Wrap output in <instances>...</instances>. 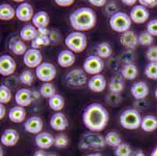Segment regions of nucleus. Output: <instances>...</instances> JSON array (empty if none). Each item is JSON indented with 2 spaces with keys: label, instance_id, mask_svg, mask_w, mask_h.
<instances>
[{
  "label": "nucleus",
  "instance_id": "1",
  "mask_svg": "<svg viewBox=\"0 0 157 156\" xmlns=\"http://www.w3.org/2000/svg\"><path fill=\"white\" fill-rule=\"evenodd\" d=\"M82 120L85 127L92 132H100L109 123V114L105 107L99 103H92L84 110Z\"/></svg>",
  "mask_w": 157,
  "mask_h": 156
},
{
  "label": "nucleus",
  "instance_id": "2",
  "mask_svg": "<svg viewBox=\"0 0 157 156\" xmlns=\"http://www.w3.org/2000/svg\"><path fill=\"white\" fill-rule=\"evenodd\" d=\"M71 25L75 31L84 32L92 30L96 24V13L89 7H80L69 17Z\"/></svg>",
  "mask_w": 157,
  "mask_h": 156
},
{
  "label": "nucleus",
  "instance_id": "3",
  "mask_svg": "<svg viewBox=\"0 0 157 156\" xmlns=\"http://www.w3.org/2000/svg\"><path fill=\"white\" fill-rule=\"evenodd\" d=\"M142 120L139 112L135 108H128L120 116V124L128 131H135L141 127Z\"/></svg>",
  "mask_w": 157,
  "mask_h": 156
},
{
  "label": "nucleus",
  "instance_id": "4",
  "mask_svg": "<svg viewBox=\"0 0 157 156\" xmlns=\"http://www.w3.org/2000/svg\"><path fill=\"white\" fill-rule=\"evenodd\" d=\"M66 46L74 53H81L87 48V37L83 32L74 31L68 34L64 40Z\"/></svg>",
  "mask_w": 157,
  "mask_h": 156
},
{
  "label": "nucleus",
  "instance_id": "5",
  "mask_svg": "<svg viewBox=\"0 0 157 156\" xmlns=\"http://www.w3.org/2000/svg\"><path fill=\"white\" fill-rule=\"evenodd\" d=\"M131 21L130 16L124 12L116 13L109 18V26L111 29L117 33H123L130 31L131 26Z\"/></svg>",
  "mask_w": 157,
  "mask_h": 156
},
{
  "label": "nucleus",
  "instance_id": "6",
  "mask_svg": "<svg viewBox=\"0 0 157 156\" xmlns=\"http://www.w3.org/2000/svg\"><path fill=\"white\" fill-rule=\"evenodd\" d=\"M84 71L90 75L100 74L104 69V62L101 58L95 55H89L84 61Z\"/></svg>",
  "mask_w": 157,
  "mask_h": 156
},
{
  "label": "nucleus",
  "instance_id": "7",
  "mask_svg": "<svg viewBox=\"0 0 157 156\" xmlns=\"http://www.w3.org/2000/svg\"><path fill=\"white\" fill-rule=\"evenodd\" d=\"M105 137L97 134H86L82 136L80 141V148L82 149L101 148L105 145Z\"/></svg>",
  "mask_w": 157,
  "mask_h": 156
},
{
  "label": "nucleus",
  "instance_id": "8",
  "mask_svg": "<svg viewBox=\"0 0 157 156\" xmlns=\"http://www.w3.org/2000/svg\"><path fill=\"white\" fill-rule=\"evenodd\" d=\"M35 74L38 80L44 83H48L54 80L56 76V69L53 64L44 62L35 69Z\"/></svg>",
  "mask_w": 157,
  "mask_h": 156
},
{
  "label": "nucleus",
  "instance_id": "9",
  "mask_svg": "<svg viewBox=\"0 0 157 156\" xmlns=\"http://www.w3.org/2000/svg\"><path fill=\"white\" fill-rule=\"evenodd\" d=\"M23 61L29 68L36 69L40 64L42 63V55L41 51L37 48H29L24 54Z\"/></svg>",
  "mask_w": 157,
  "mask_h": 156
},
{
  "label": "nucleus",
  "instance_id": "10",
  "mask_svg": "<svg viewBox=\"0 0 157 156\" xmlns=\"http://www.w3.org/2000/svg\"><path fill=\"white\" fill-rule=\"evenodd\" d=\"M131 21L137 24H142L146 22L149 18V10L141 4L135 5L130 13Z\"/></svg>",
  "mask_w": 157,
  "mask_h": 156
},
{
  "label": "nucleus",
  "instance_id": "11",
  "mask_svg": "<svg viewBox=\"0 0 157 156\" xmlns=\"http://www.w3.org/2000/svg\"><path fill=\"white\" fill-rule=\"evenodd\" d=\"M17 70V63L10 55H2L0 56V74L8 77L14 74Z\"/></svg>",
  "mask_w": 157,
  "mask_h": 156
},
{
  "label": "nucleus",
  "instance_id": "12",
  "mask_svg": "<svg viewBox=\"0 0 157 156\" xmlns=\"http://www.w3.org/2000/svg\"><path fill=\"white\" fill-rule=\"evenodd\" d=\"M16 10V17L22 22H28L32 21L35 15L34 8L31 4L27 2H23L17 6Z\"/></svg>",
  "mask_w": 157,
  "mask_h": 156
},
{
  "label": "nucleus",
  "instance_id": "13",
  "mask_svg": "<svg viewBox=\"0 0 157 156\" xmlns=\"http://www.w3.org/2000/svg\"><path fill=\"white\" fill-rule=\"evenodd\" d=\"M84 72L85 71L80 69H74L67 74L65 78L66 81L74 87L84 85L87 82V77Z\"/></svg>",
  "mask_w": 157,
  "mask_h": 156
},
{
  "label": "nucleus",
  "instance_id": "14",
  "mask_svg": "<svg viewBox=\"0 0 157 156\" xmlns=\"http://www.w3.org/2000/svg\"><path fill=\"white\" fill-rule=\"evenodd\" d=\"M24 131L29 134H38L43 128V121L39 116H31L25 121L24 124Z\"/></svg>",
  "mask_w": 157,
  "mask_h": 156
},
{
  "label": "nucleus",
  "instance_id": "15",
  "mask_svg": "<svg viewBox=\"0 0 157 156\" xmlns=\"http://www.w3.org/2000/svg\"><path fill=\"white\" fill-rule=\"evenodd\" d=\"M131 95L136 100H144L148 95L149 88L147 84L144 81H138L134 83L131 88Z\"/></svg>",
  "mask_w": 157,
  "mask_h": 156
},
{
  "label": "nucleus",
  "instance_id": "16",
  "mask_svg": "<svg viewBox=\"0 0 157 156\" xmlns=\"http://www.w3.org/2000/svg\"><path fill=\"white\" fill-rule=\"evenodd\" d=\"M88 87L92 92L101 93L106 88V80L101 74L92 76L88 81Z\"/></svg>",
  "mask_w": 157,
  "mask_h": 156
},
{
  "label": "nucleus",
  "instance_id": "17",
  "mask_svg": "<svg viewBox=\"0 0 157 156\" xmlns=\"http://www.w3.org/2000/svg\"><path fill=\"white\" fill-rule=\"evenodd\" d=\"M120 42L128 50H133L138 44V36L132 31H128L121 34Z\"/></svg>",
  "mask_w": 157,
  "mask_h": 156
},
{
  "label": "nucleus",
  "instance_id": "18",
  "mask_svg": "<svg viewBox=\"0 0 157 156\" xmlns=\"http://www.w3.org/2000/svg\"><path fill=\"white\" fill-rule=\"evenodd\" d=\"M51 127L56 131H63L68 127V120L65 114L58 112L52 116L50 119Z\"/></svg>",
  "mask_w": 157,
  "mask_h": 156
},
{
  "label": "nucleus",
  "instance_id": "19",
  "mask_svg": "<svg viewBox=\"0 0 157 156\" xmlns=\"http://www.w3.org/2000/svg\"><path fill=\"white\" fill-rule=\"evenodd\" d=\"M33 101V94L28 88H21L15 94V101L17 105L27 107L31 105Z\"/></svg>",
  "mask_w": 157,
  "mask_h": 156
},
{
  "label": "nucleus",
  "instance_id": "20",
  "mask_svg": "<svg viewBox=\"0 0 157 156\" xmlns=\"http://www.w3.org/2000/svg\"><path fill=\"white\" fill-rule=\"evenodd\" d=\"M75 63V55L69 49L63 50L57 55V63L62 68H69Z\"/></svg>",
  "mask_w": 157,
  "mask_h": 156
},
{
  "label": "nucleus",
  "instance_id": "21",
  "mask_svg": "<svg viewBox=\"0 0 157 156\" xmlns=\"http://www.w3.org/2000/svg\"><path fill=\"white\" fill-rule=\"evenodd\" d=\"M20 139L19 133L14 129H7L1 136V143L6 147H13L17 144Z\"/></svg>",
  "mask_w": 157,
  "mask_h": 156
},
{
  "label": "nucleus",
  "instance_id": "22",
  "mask_svg": "<svg viewBox=\"0 0 157 156\" xmlns=\"http://www.w3.org/2000/svg\"><path fill=\"white\" fill-rule=\"evenodd\" d=\"M35 144L41 149H48L54 145V137L48 132H41L35 138Z\"/></svg>",
  "mask_w": 157,
  "mask_h": 156
},
{
  "label": "nucleus",
  "instance_id": "23",
  "mask_svg": "<svg viewBox=\"0 0 157 156\" xmlns=\"http://www.w3.org/2000/svg\"><path fill=\"white\" fill-rule=\"evenodd\" d=\"M31 21L38 31L45 30L49 24V16L45 11H39L35 13Z\"/></svg>",
  "mask_w": 157,
  "mask_h": 156
},
{
  "label": "nucleus",
  "instance_id": "24",
  "mask_svg": "<svg viewBox=\"0 0 157 156\" xmlns=\"http://www.w3.org/2000/svg\"><path fill=\"white\" fill-rule=\"evenodd\" d=\"M26 116L27 112L25 108L24 107L19 106V105L11 108L9 112V114H8L10 120L15 124H21V123L24 122L26 119Z\"/></svg>",
  "mask_w": 157,
  "mask_h": 156
},
{
  "label": "nucleus",
  "instance_id": "25",
  "mask_svg": "<svg viewBox=\"0 0 157 156\" xmlns=\"http://www.w3.org/2000/svg\"><path fill=\"white\" fill-rule=\"evenodd\" d=\"M38 30L31 24L24 26L20 31V37L23 41H34L38 36Z\"/></svg>",
  "mask_w": 157,
  "mask_h": 156
},
{
  "label": "nucleus",
  "instance_id": "26",
  "mask_svg": "<svg viewBox=\"0 0 157 156\" xmlns=\"http://www.w3.org/2000/svg\"><path fill=\"white\" fill-rule=\"evenodd\" d=\"M141 128L145 132H153L157 129V118L155 116L147 115L142 120Z\"/></svg>",
  "mask_w": 157,
  "mask_h": 156
},
{
  "label": "nucleus",
  "instance_id": "27",
  "mask_svg": "<svg viewBox=\"0 0 157 156\" xmlns=\"http://www.w3.org/2000/svg\"><path fill=\"white\" fill-rule=\"evenodd\" d=\"M138 70L134 63L125 64L121 70V75L124 79L128 81H133L138 77Z\"/></svg>",
  "mask_w": 157,
  "mask_h": 156
},
{
  "label": "nucleus",
  "instance_id": "28",
  "mask_svg": "<svg viewBox=\"0 0 157 156\" xmlns=\"http://www.w3.org/2000/svg\"><path fill=\"white\" fill-rule=\"evenodd\" d=\"M124 77L122 75H117L111 80L110 83L109 84V88L110 92L115 93V94H120L124 91Z\"/></svg>",
  "mask_w": 157,
  "mask_h": 156
},
{
  "label": "nucleus",
  "instance_id": "29",
  "mask_svg": "<svg viewBox=\"0 0 157 156\" xmlns=\"http://www.w3.org/2000/svg\"><path fill=\"white\" fill-rule=\"evenodd\" d=\"M16 17V10L10 4L2 3L0 5V20L10 21Z\"/></svg>",
  "mask_w": 157,
  "mask_h": 156
},
{
  "label": "nucleus",
  "instance_id": "30",
  "mask_svg": "<svg viewBox=\"0 0 157 156\" xmlns=\"http://www.w3.org/2000/svg\"><path fill=\"white\" fill-rule=\"evenodd\" d=\"M48 105L53 111H56V112H60L65 105L63 97L61 94H56L54 96L48 98Z\"/></svg>",
  "mask_w": 157,
  "mask_h": 156
},
{
  "label": "nucleus",
  "instance_id": "31",
  "mask_svg": "<svg viewBox=\"0 0 157 156\" xmlns=\"http://www.w3.org/2000/svg\"><path fill=\"white\" fill-rule=\"evenodd\" d=\"M38 31H39L38 36L34 41H32V44H31L32 48H37V49L42 45H48L50 42V38L48 35L46 29Z\"/></svg>",
  "mask_w": 157,
  "mask_h": 156
},
{
  "label": "nucleus",
  "instance_id": "32",
  "mask_svg": "<svg viewBox=\"0 0 157 156\" xmlns=\"http://www.w3.org/2000/svg\"><path fill=\"white\" fill-rule=\"evenodd\" d=\"M96 53L97 55L102 59L109 58L113 53L112 47L106 41H102V42L99 43L97 46Z\"/></svg>",
  "mask_w": 157,
  "mask_h": 156
},
{
  "label": "nucleus",
  "instance_id": "33",
  "mask_svg": "<svg viewBox=\"0 0 157 156\" xmlns=\"http://www.w3.org/2000/svg\"><path fill=\"white\" fill-rule=\"evenodd\" d=\"M105 141L107 145L113 147V148H117L122 143L121 137H120L117 133L114 132V131L107 133L105 137Z\"/></svg>",
  "mask_w": 157,
  "mask_h": 156
},
{
  "label": "nucleus",
  "instance_id": "34",
  "mask_svg": "<svg viewBox=\"0 0 157 156\" xmlns=\"http://www.w3.org/2000/svg\"><path fill=\"white\" fill-rule=\"evenodd\" d=\"M10 49L13 51V53L17 55H24L28 51L27 46L25 43L21 40H15L13 41L12 44H10Z\"/></svg>",
  "mask_w": 157,
  "mask_h": 156
},
{
  "label": "nucleus",
  "instance_id": "35",
  "mask_svg": "<svg viewBox=\"0 0 157 156\" xmlns=\"http://www.w3.org/2000/svg\"><path fill=\"white\" fill-rule=\"evenodd\" d=\"M39 91L41 95L45 98H50L51 97L54 96L56 94V88L50 82L44 83L41 86Z\"/></svg>",
  "mask_w": 157,
  "mask_h": 156
},
{
  "label": "nucleus",
  "instance_id": "36",
  "mask_svg": "<svg viewBox=\"0 0 157 156\" xmlns=\"http://www.w3.org/2000/svg\"><path fill=\"white\" fill-rule=\"evenodd\" d=\"M12 98L11 91L6 85L0 86V104H7L10 101Z\"/></svg>",
  "mask_w": 157,
  "mask_h": 156
},
{
  "label": "nucleus",
  "instance_id": "37",
  "mask_svg": "<svg viewBox=\"0 0 157 156\" xmlns=\"http://www.w3.org/2000/svg\"><path fill=\"white\" fill-rule=\"evenodd\" d=\"M145 75L152 81L157 80V63H148L145 68Z\"/></svg>",
  "mask_w": 157,
  "mask_h": 156
},
{
  "label": "nucleus",
  "instance_id": "38",
  "mask_svg": "<svg viewBox=\"0 0 157 156\" xmlns=\"http://www.w3.org/2000/svg\"><path fill=\"white\" fill-rule=\"evenodd\" d=\"M131 146L126 143H121L119 146L115 148L114 154L115 156H131L132 153Z\"/></svg>",
  "mask_w": 157,
  "mask_h": 156
},
{
  "label": "nucleus",
  "instance_id": "39",
  "mask_svg": "<svg viewBox=\"0 0 157 156\" xmlns=\"http://www.w3.org/2000/svg\"><path fill=\"white\" fill-rule=\"evenodd\" d=\"M153 41V36L147 31H143L138 35V44L142 46H150Z\"/></svg>",
  "mask_w": 157,
  "mask_h": 156
},
{
  "label": "nucleus",
  "instance_id": "40",
  "mask_svg": "<svg viewBox=\"0 0 157 156\" xmlns=\"http://www.w3.org/2000/svg\"><path fill=\"white\" fill-rule=\"evenodd\" d=\"M19 79L23 84L31 86L34 81V75L31 71L24 70L20 75Z\"/></svg>",
  "mask_w": 157,
  "mask_h": 156
},
{
  "label": "nucleus",
  "instance_id": "41",
  "mask_svg": "<svg viewBox=\"0 0 157 156\" xmlns=\"http://www.w3.org/2000/svg\"><path fill=\"white\" fill-rule=\"evenodd\" d=\"M105 101H106L108 105H111V106L118 105L121 102V94L110 92L109 94H107L106 97H105Z\"/></svg>",
  "mask_w": 157,
  "mask_h": 156
},
{
  "label": "nucleus",
  "instance_id": "42",
  "mask_svg": "<svg viewBox=\"0 0 157 156\" xmlns=\"http://www.w3.org/2000/svg\"><path fill=\"white\" fill-rule=\"evenodd\" d=\"M69 144L67 137L64 134H59L54 137V145L58 148H66Z\"/></svg>",
  "mask_w": 157,
  "mask_h": 156
},
{
  "label": "nucleus",
  "instance_id": "43",
  "mask_svg": "<svg viewBox=\"0 0 157 156\" xmlns=\"http://www.w3.org/2000/svg\"><path fill=\"white\" fill-rule=\"evenodd\" d=\"M145 56L149 63H157V45L148 47L145 52Z\"/></svg>",
  "mask_w": 157,
  "mask_h": 156
},
{
  "label": "nucleus",
  "instance_id": "44",
  "mask_svg": "<svg viewBox=\"0 0 157 156\" xmlns=\"http://www.w3.org/2000/svg\"><path fill=\"white\" fill-rule=\"evenodd\" d=\"M147 32L153 37H157V19H154L150 21L147 24L146 26Z\"/></svg>",
  "mask_w": 157,
  "mask_h": 156
},
{
  "label": "nucleus",
  "instance_id": "45",
  "mask_svg": "<svg viewBox=\"0 0 157 156\" xmlns=\"http://www.w3.org/2000/svg\"><path fill=\"white\" fill-rule=\"evenodd\" d=\"M134 58H135V54L132 52V50H127L121 56L123 62H124L125 64L132 63V60H134Z\"/></svg>",
  "mask_w": 157,
  "mask_h": 156
},
{
  "label": "nucleus",
  "instance_id": "46",
  "mask_svg": "<svg viewBox=\"0 0 157 156\" xmlns=\"http://www.w3.org/2000/svg\"><path fill=\"white\" fill-rule=\"evenodd\" d=\"M117 6L116 2L107 3L106 5H105V12H106L107 14L110 15V17L113 15V14H115L116 13H117Z\"/></svg>",
  "mask_w": 157,
  "mask_h": 156
},
{
  "label": "nucleus",
  "instance_id": "47",
  "mask_svg": "<svg viewBox=\"0 0 157 156\" xmlns=\"http://www.w3.org/2000/svg\"><path fill=\"white\" fill-rule=\"evenodd\" d=\"M138 2L147 9L155 8L157 6V0H139Z\"/></svg>",
  "mask_w": 157,
  "mask_h": 156
},
{
  "label": "nucleus",
  "instance_id": "48",
  "mask_svg": "<svg viewBox=\"0 0 157 156\" xmlns=\"http://www.w3.org/2000/svg\"><path fill=\"white\" fill-rule=\"evenodd\" d=\"M55 2L59 6L68 7L72 6L74 3V0H55Z\"/></svg>",
  "mask_w": 157,
  "mask_h": 156
},
{
  "label": "nucleus",
  "instance_id": "49",
  "mask_svg": "<svg viewBox=\"0 0 157 156\" xmlns=\"http://www.w3.org/2000/svg\"><path fill=\"white\" fill-rule=\"evenodd\" d=\"M88 2L96 7H102L107 4L106 0H88Z\"/></svg>",
  "mask_w": 157,
  "mask_h": 156
},
{
  "label": "nucleus",
  "instance_id": "50",
  "mask_svg": "<svg viewBox=\"0 0 157 156\" xmlns=\"http://www.w3.org/2000/svg\"><path fill=\"white\" fill-rule=\"evenodd\" d=\"M6 114V108L5 105L3 104H0V120H2L4 119Z\"/></svg>",
  "mask_w": 157,
  "mask_h": 156
},
{
  "label": "nucleus",
  "instance_id": "51",
  "mask_svg": "<svg viewBox=\"0 0 157 156\" xmlns=\"http://www.w3.org/2000/svg\"><path fill=\"white\" fill-rule=\"evenodd\" d=\"M122 2L124 4L125 6H135L136 4L137 1L136 0H122Z\"/></svg>",
  "mask_w": 157,
  "mask_h": 156
},
{
  "label": "nucleus",
  "instance_id": "52",
  "mask_svg": "<svg viewBox=\"0 0 157 156\" xmlns=\"http://www.w3.org/2000/svg\"><path fill=\"white\" fill-rule=\"evenodd\" d=\"M131 156H145V154L142 150L138 149V150H135V151H132Z\"/></svg>",
  "mask_w": 157,
  "mask_h": 156
},
{
  "label": "nucleus",
  "instance_id": "53",
  "mask_svg": "<svg viewBox=\"0 0 157 156\" xmlns=\"http://www.w3.org/2000/svg\"><path fill=\"white\" fill-rule=\"evenodd\" d=\"M33 156H48V154H46V152L43 150H38L34 153Z\"/></svg>",
  "mask_w": 157,
  "mask_h": 156
},
{
  "label": "nucleus",
  "instance_id": "54",
  "mask_svg": "<svg viewBox=\"0 0 157 156\" xmlns=\"http://www.w3.org/2000/svg\"><path fill=\"white\" fill-rule=\"evenodd\" d=\"M150 156H157V146H155V148H154V149L152 150Z\"/></svg>",
  "mask_w": 157,
  "mask_h": 156
},
{
  "label": "nucleus",
  "instance_id": "55",
  "mask_svg": "<svg viewBox=\"0 0 157 156\" xmlns=\"http://www.w3.org/2000/svg\"><path fill=\"white\" fill-rule=\"evenodd\" d=\"M86 156H102V154L100 153H92V154H89Z\"/></svg>",
  "mask_w": 157,
  "mask_h": 156
},
{
  "label": "nucleus",
  "instance_id": "56",
  "mask_svg": "<svg viewBox=\"0 0 157 156\" xmlns=\"http://www.w3.org/2000/svg\"><path fill=\"white\" fill-rule=\"evenodd\" d=\"M154 94H155V98H156V99H157V88H155V92H154Z\"/></svg>",
  "mask_w": 157,
  "mask_h": 156
},
{
  "label": "nucleus",
  "instance_id": "57",
  "mask_svg": "<svg viewBox=\"0 0 157 156\" xmlns=\"http://www.w3.org/2000/svg\"><path fill=\"white\" fill-rule=\"evenodd\" d=\"M48 156H57V155L55 154H48Z\"/></svg>",
  "mask_w": 157,
  "mask_h": 156
},
{
  "label": "nucleus",
  "instance_id": "58",
  "mask_svg": "<svg viewBox=\"0 0 157 156\" xmlns=\"http://www.w3.org/2000/svg\"><path fill=\"white\" fill-rule=\"evenodd\" d=\"M1 156H2V148H1Z\"/></svg>",
  "mask_w": 157,
  "mask_h": 156
}]
</instances>
